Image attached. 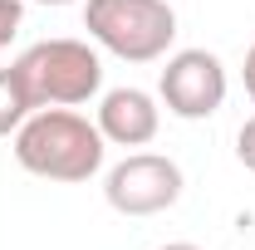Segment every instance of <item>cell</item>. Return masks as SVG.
Segmentation results:
<instances>
[{
	"instance_id": "cell-3",
	"label": "cell",
	"mask_w": 255,
	"mask_h": 250,
	"mask_svg": "<svg viewBox=\"0 0 255 250\" xmlns=\"http://www.w3.org/2000/svg\"><path fill=\"white\" fill-rule=\"evenodd\" d=\"M20 74L34 94V108H64V103H89L98 94L103 64L84 39H44L20 59Z\"/></svg>"
},
{
	"instance_id": "cell-12",
	"label": "cell",
	"mask_w": 255,
	"mask_h": 250,
	"mask_svg": "<svg viewBox=\"0 0 255 250\" xmlns=\"http://www.w3.org/2000/svg\"><path fill=\"white\" fill-rule=\"evenodd\" d=\"M44 5H69V0H44Z\"/></svg>"
},
{
	"instance_id": "cell-8",
	"label": "cell",
	"mask_w": 255,
	"mask_h": 250,
	"mask_svg": "<svg viewBox=\"0 0 255 250\" xmlns=\"http://www.w3.org/2000/svg\"><path fill=\"white\" fill-rule=\"evenodd\" d=\"M20 15H25V10H20V0H0V49L15 39V30H20Z\"/></svg>"
},
{
	"instance_id": "cell-7",
	"label": "cell",
	"mask_w": 255,
	"mask_h": 250,
	"mask_svg": "<svg viewBox=\"0 0 255 250\" xmlns=\"http://www.w3.org/2000/svg\"><path fill=\"white\" fill-rule=\"evenodd\" d=\"M30 108H34V94H30V84H25V74H20V64L0 69V137H5L10 127L25 123Z\"/></svg>"
},
{
	"instance_id": "cell-6",
	"label": "cell",
	"mask_w": 255,
	"mask_h": 250,
	"mask_svg": "<svg viewBox=\"0 0 255 250\" xmlns=\"http://www.w3.org/2000/svg\"><path fill=\"white\" fill-rule=\"evenodd\" d=\"M98 132L108 142H123V147H142L157 137V108L142 89H113L98 108Z\"/></svg>"
},
{
	"instance_id": "cell-5",
	"label": "cell",
	"mask_w": 255,
	"mask_h": 250,
	"mask_svg": "<svg viewBox=\"0 0 255 250\" xmlns=\"http://www.w3.org/2000/svg\"><path fill=\"white\" fill-rule=\"evenodd\" d=\"M162 98L177 118H211L226 98V69L206 49H182L162 69Z\"/></svg>"
},
{
	"instance_id": "cell-1",
	"label": "cell",
	"mask_w": 255,
	"mask_h": 250,
	"mask_svg": "<svg viewBox=\"0 0 255 250\" xmlns=\"http://www.w3.org/2000/svg\"><path fill=\"white\" fill-rule=\"evenodd\" d=\"M20 167L49 182H89L103 162V132L69 108H44L15 132Z\"/></svg>"
},
{
	"instance_id": "cell-4",
	"label": "cell",
	"mask_w": 255,
	"mask_h": 250,
	"mask_svg": "<svg viewBox=\"0 0 255 250\" xmlns=\"http://www.w3.org/2000/svg\"><path fill=\"white\" fill-rule=\"evenodd\" d=\"M182 196V172L172 157H157V152H137L118 162L108 172V201L113 211L123 216H152V211H167L172 201Z\"/></svg>"
},
{
	"instance_id": "cell-9",
	"label": "cell",
	"mask_w": 255,
	"mask_h": 250,
	"mask_svg": "<svg viewBox=\"0 0 255 250\" xmlns=\"http://www.w3.org/2000/svg\"><path fill=\"white\" fill-rule=\"evenodd\" d=\"M236 157H241V162H246V167L255 172V118H246V123H241V137H236Z\"/></svg>"
},
{
	"instance_id": "cell-10",
	"label": "cell",
	"mask_w": 255,
	"mask_h": 250,
	"mask_svg": "<svg viewBox=\"0 0 255 250\" xmlns=\"http://www.w3.org/2000/svg\"><path fill=\"white\" fill-rule=\"evenodd\" d=\"M246 94L255 98V44H251V54H246Z\"/></svg>"
},
{
	"instance_id": "cell-2",
	"label": "cell",
	"mask_w": 255,
	"mask_h": 250,
	"mask_svg": "<svg viewBox=\"0 0 255 250\" xmlns=\"http://www.w3.org/2000/svg\"><path fill=\"white\" fill-rule=\"evenodd\" d=\"M84 25L103 49L123 59H157L177 34V15L167 0H89Z\"/></svg>"
},
{
	"instance_id": "cell-11",
	"label": "cell",
	"mask_w": 255,
	"mask_h": 250,
	"mask_svg": "<svg viewBox=\"0 0 255 250\" xmlns=\"http://www.w3.org/2000/svg\"><path fill=\"white\" fill-rule=\"evenodd\" d=\"M157 250H201V246H191V241H172V246H157Z\"/></svg>"
}]
</instances>
